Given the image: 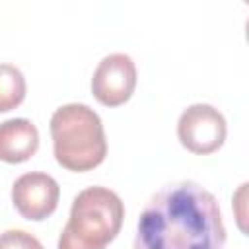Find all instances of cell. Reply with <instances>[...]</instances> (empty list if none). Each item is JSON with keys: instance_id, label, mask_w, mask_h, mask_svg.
Instances as JSON below:
<instances>
[{"instance_id": "6da1fadb", "label": "cell", "mask_w": 249, "mask_h": 249, "mask_svg": "<svg viewBox=\"0 0 249 249\" xmlns=\"http://www.w3.org/2000/svg\"><path fill=\"white\" fill-rule=\"evenodd\" d=\"M226 228L216 196L195 181L161 187L146 202L134 249H224Z\"/></svg>"}, {"instance_id": "9c48e42d", "label": "cell", "mask_w": 249, "mask_h": 249, "mask_svg": "<svg viewBox=\"0 0 249 249\" xmlns=\"http://www.w3.org/2000/svg\"><path fill=\"white\" fill-rule=\"evenodd\" d=\"M0 249H43L41 241L23 230H6L0 233Z\"/></svg>"}, {"instance_id": "8992f818", "label": "cell", "mask_w": 249, "mask_h": 249, "mask_svg": "<svg viewBox=\"0 0 249 249\" xmlns=\"http://www.w3.org/2000/svg\"><path fill=\"white\" fill-rule=\"evenodd\" d=\"M60 198V187L54 177L43 171H29L16 179L12 185V202L16 210L33 222L49 218Z\"/></svg>"}, {"instance_id": "3957f363", "label": "cell", "mask_w": 249, "mask_h": 249, "mask_svg": "<svg viewBox=\"0 0 249 249\" xmlns=\"http://www.w3.org/2000/svg\"><path fill=\"white\" fill-rule=\"evenodd\" d=\"M124 204L107 187L80 191L70 208L68 224L58 237V249H105L121 231Z\"/></svg>"}, {"instance_id": "7a4b0ae2", "label": "cell", "mask_w": 249, "mask_h": 249, "mask_svg": "<svg viewBox=\"0 0 249 249\" xmlns=\"http://www.w3.org/2000/svg\"><path fill=\"white\" fill-rule=\"evenodd\" d=\"M53 152L68 171H89L107 156V138L99 115L86 103H68L51 117Z\"/></svg>"}, {"instance_id": "5b68a950", "label": "cell", "mask_w": 249, "mask_h": 249, "mask_svg": "<svg viewBox=\"0 0 249 249\" xmlns=\"http://www.w3.org/2000/svg\"><path fill=\"white\" fill-rule=\"evenodd\" d=\"M136 88V66L124 53L101 58L91 78V93L105 107H119L130 99Z\"/></svg>"}, {"instance_id": "277c9868", "label": "cell", "mask_w": 249, "mask_h": 249, "mask_svg": "<svg viewBox=\"0 0 249 249\" xmlns=\"http://www.w3.org/2000/svg\"><path fill=\"white\" fill-rule=\"evenodd\" d=\"M228 134L224 115L208 105V103H195L189 105L179 121H177V136L183 148L193 154L206 156L222 148Z\"/></svg>"}, {"instance_id": "ba28073f", "label": "cell", "mask_w": 249, "mask_h": 249, "mask_svg": "<svg viewBox=\"0 0 249 249\" xmlns=\"http://www.w3.org/2000/svg\"><path fill=\"white\" fill-rule=\"evenodd\" d=\"M25 78L14 64H0V113L12 111L25 99Z\"/></svg>"}, {"instance_id": "52a82bcc", "label": "cell", "mask_w": 249, "mask_h": 249, "mask_svg": "<svg viewBox=\"0 0 249 249\" xmlns=\"http://www.w3.org/2000/svg\"><path fill=\"white\" fill-rule=\"evenodd\" d=\"M39 148V130L29 119H8L0 123V160L21 163L35 156Z\"/></svg>"}]
</instances>
